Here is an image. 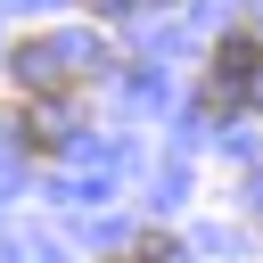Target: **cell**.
Masks as SVG:
<instances>
[{"label": "cell", "instance_id": "1", "mask_svg": "<svg viewBox=\"0 0 263 263\" xmlns=\"http://www.w3.org/2000/svg\"><path fill=\"white\" fill-rule=\"evenodd\" d=\"M205 99H214L222 115L263 99V41H255V33H222V41H214V82H205Z\"/></svg>", "mask_w": 263, "mask_h": 263}, {"label": "cell", "instance_id": "2", "mask_svg": "<svg viewBox=\"0 0 263 263\" xmlns=\"http://www.w3.org/2000/svg\"><path fill=\"white\" fill-rule=\"evenodd\" d=\"M16 132H25V140H33L41 156L58 148V115H49V107H25V115H16Z\"/></svg>", "mask_w": 263, "mask_h": 263}, {"label": "cell", "instance_id": "3", "mask_svg": "<svg viewBox=\"0 0 263 263\" xmlns=\"http://www.w3.org/2000/svg\"><path fill=\"white\" fill-rule=\"evenodd\" d=\"M90 8H107V16H123V8H148V0H90Z\"/></svg>", "mask_w": 263, "mask_h": 263}, {"label": "cell", "instance_id": "4", "mask_svg": "<svg viewBox=\"0 0 263 263\" xmlns=\"http://www.w3.org/2000/svg\"><path fill=\"white\" fill-rule=\"evenodd\" d=\"M123 263H140V255H123Z\"/></svg>", "mask_w": 263, "mask_h": 263}]
</instances>
